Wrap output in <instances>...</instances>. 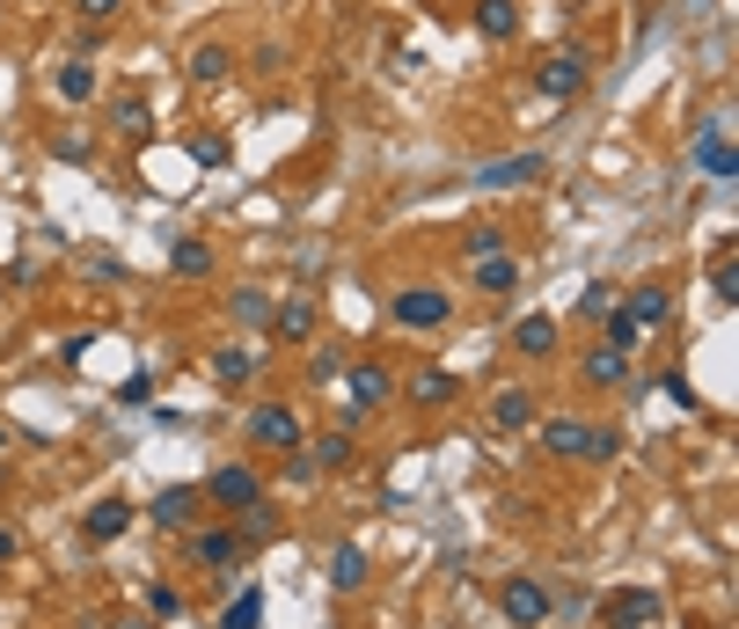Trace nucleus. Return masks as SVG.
<instances>
[{"instance_id":"nucleus-22","label":"nucleus","mask_w":739,"mask_h":629,"mask_svg":"<svg viewBox=\"0 0 739 629\" xmlns=\"http://www.w3.org/2000/svg\"><path fill=\"white\" fill-rule=\"evenodd\" d=\"M696 161H703L718 183L732 176V132H725V118H710V124H703V140H696Z\"/></svg>"},{"instance_id":"nucleus-3","label":"nucleus","mask_w":739,"mask_h":629,"mask_svg":"<svg viewBox=\"0 0 739 629\" xmlns=\"http://www.w3.org/2000/svg\"><path fill=\"white\" fill-rule=\"evenodd\" d=\"M198 498H212L220 512H242V506L264 498V469H257V461H220V469L198 483Z\"/></svg>"},{"instance_id":"nucleus-43","label":"nucleus","mask_w":739,"mask_h":629,"mask_svg":"<svg viewBox=\"0 0 739 629\" xmlns=\"http://www.w3.org/2000/svg\"><path fill=\"white\" fill-rule=\"evenodd\" d=\"M73 8H81V16H89V22H103V30H110V16H118L124 0H73Z\"/></svg>"},{"instance_id":"nucleus-30","label":"nucleus","mask_w":739,"mask_h":629,"mask_svg":"<svg viewBox=\"0 0 739 629\" xmlns=\"http://www.w3.org/2000/svg\"><path fill=\"white\" fill-rule=\"evenodd\" d=\"M476 30H483V37H512V30H520V8H512V0H476Z\"/></svg>"},{"instance_id":"nucleus-20","label":"nucleus","mask_w":739,"mask_h":629,"mask_svg":"<svg viewBox=\"0 0 739 629\" xmlns=\"http://www.w3.org/2000/svg\"><path fill=\"white\" fill-rule=\"evenodd\" d=\"M367 578H373L367 549H359V542H337V557H330V586H337V593H359Z\"/></svg>"},{"instance_id":"nucleus-24","label":"nucleus","mask_w":739,"mask_h":629,"mask_svg":"<svg viewBox=\"0 0 739 629\" xmlns=\"http://www.w3.org/2000/svg\"><path fill=\"white\" fill-rule=\"evenodd\" d=\"M191 81H198V88L234 81V52H228V44H198V52H191Z\"/></svg>"},{"instance_id":"nucleus-39","label":"nucleus","mask_w":739,"mask_h":629,"mask_svg":"<svg viewBox=\"0 0 739 629\" xmlns=\"http://www.w3.org/2000/svg\"><path fill=\"white\" fill-rule=\"evenodd\" d=\"M308 381H344V359H337V351H308Z\"/></svg>"},{"instance_id":"nucleus-2","label":"nucleus","mask_w":739,"mask_h":629,"mask_svg":"<svg viewBox=\"0 0 739 629\" xmlns=\"http://www.w3.org/2000/svg\"><path fill=\"white\" fill-rule=\"evenodd\" d=\"M242 439L257 455H300V410L293 402H257L242 418Z\"/></svg>"},{"instance_id":"nucleus-25","label":"nucleus","mask_w":739,"mask_h":629,"mask_svg":"<svg viewBox=\"0 0 739 629\" xmlns=\"http://www.w3.org/2000/svg\"><path fill=\"white\" fill-rule=\"evenodd\" d=\"M220 629H264V586H242V593L220 608Z\"/></svg>"},{"instance_id":"nucleus-10","label":"nucleus","mask_w":739,"mask_h":629,"mask_svg":"<svg viewBox=\"0 0 739 629\" xmlns=\"http://www.w3.org/2000/svg\"><path fill=\"white\" fill-rule=\"evenodd\" d=\"M542 176H549L542 154H506V161H483L476 183H483V191H520V183H542Z\"/></svg>"},{"instance_id":"nucleus-17","label":"nucleus","mask_w":739,"mask_h":629,"mask_svg":"<svg viewBox=\"0 0 739 629\" xmlns=\"http://www.w3.org/2000/svg\"><path fill=\"white\" fill-rule=\"evenodd\" d=\"M491 425H498V432H535V396H528V388H498V396H491Z\"/></svg>"},{"instance_id":"nucleus-1","label":"nucleus","mask_w":739,"mask_h":629,"mask_svg":"<svg viewBox=\"0 0 739 629\" xmlns=\"http://www.w3.org/2000/svg\"><path fill=\"white\" fill-rule=\"evenodd\" d=\"M388 322L410 330V337H432V330L455 322V293H447V286H396V293H388Z\"/></svg>"},{"instance_id":"nucleus-46","label":"nucleus","mask_w":739,"mask_h":629,"mask_svg":"<svg viewBox=\"0 0 739 629\" xmlns=\"http://www.w3.org/2000/svg\"><path fill=\"white\" fill-rule=\"evenodd\" d=\"M0 447H8V425H0Z\"/></svg>"},{"instance_id":"nucleus-38","label":"nucleus","mask_w":739,"mask_h":629,"mask_svg":"<svg viewBox=\"0 0 739 629\" xmlns=\"http://www.w3.org/2000/svg\"><path fill=\"white\" fill-rule=\"evenodd\" d=\"M622 455V425H593V447H586V461H616Z\"/></svg>"},{"instance_id":"nucleus-26","label":"nucleus","mask_w":739,"mask_h":629,"mask_svg":"<svg viewBox=\"0 0 739 629\" xmlns=\"http://www.w3.org/2000/svg\"><path fill=\"white\" fill-rule=\"evenodd\" d=\"M52 88H59V103H96V67L89 59H67Z\"/></svg>"},{"instance_id":"nucleus-12","label":"nucleus","mask_w":739,"mask_h":629,"mask_svg":"<svg viewBox=\"0 0 739 629\" xmlns=\"http://www.w3.org/2000/svg\"><path fill=\"white\" fill-rule=\"evenodd\" d=\"M403 396L418 402V410H447V402L461 396V373H455V367H418V373L403 381Z\"/></svg>"},{"instance_id":"nucleus-27","label":"nucleus","mask_w":739,"mask_h":629,"mask_svg":"<svg viewBox=\"0 0 739 629\" xmlns=\"http://www.w3.org/2000/svg\"><path fill=\"white\" fill-rule=\"evenodd\" d=\"M600 330H608L600 345H608V351H622V359H637V345H645V330H637L630 314H622V300H616L608 314H600Z\"/></svg>"},{"instance_id":"nucleus-29","label":"nucleus","mask_w":739,"mask_h":629,"mask_svg":"<svg viewBox=\"0 0 739 629\" xmlns=\"http://www.w3.org/2000/svg\"><path fill=\"white\" fill-rule=\"evenodd\" d=\"M169 271H177V279H206V271H212V242H198V234H183V242L169 249Z\"/></svg>"},{"instance_id":"nucleus-41","label":"nucleus","mask_w":739,"mask_h":629,"mask_svg":"<svg viewBox=\"0 0 739 629\" xmlns=\"http://www.w3.org/2000/svg\"><path fill=\"white\" fill-rule=\"evenodd\" d=\"M191 161H206V169H212V161H228V140H212V132H198V140H191Z\"/></svg>"},{"instance_id":"nucleus-44","label":"nucleus","mask_w":739,"mask_h":629,"mask_svg":"<svg viewBox=\"0 0 739 629\" xmlns=\"http://www.w3.org/2000/svg\"><path fill=\"white\" fill-rule=\"evenodd\" d=\"M16 549H22V542H16V527H0V563L16 557Z\"/></svg>"},{"instance_id":"nucleus-34","label":"nucleus","mask_w":739,"mask_h":629,"mask_svg":"<svg viewBox=\"0 0 739 629\" xmlns=\"http://www.w3.org/2000/svg\"><path fill=\"white\" fill-rule=\"evenodd\" d=\"M344 461H352V432L337 425V432H322V439H316V469H344Z\"/></svg>"},{"instance_id":"nucleus-28","label":"nucleus","mask_w":739,"mask_h":629,"mask_svg":"<svg viewBox=\"0 0 739 629\" xmlns=\"http://www.w3.org/2000/svg\"><path fill=\"white\" fill-rule=\"evenodd\" d=\"M506 249H512V234L498 228V220H476V228L461 234V257H469V263L476 257H506Z\"/></svg>"},{"instance_id":"nucleus-5","label":"nucleus","mask_w":739,"mask_h":629,"mask_svg":"<svg viewBox=\"0 0 739 629\" xmlns=\"http://www.w3.org/2000/svg\"><path fill=\"white\" fill-rule=\"evenodd\" d=\"M667 615V600L651 593V586H616V593H600V622L608 629H651Z\"/></svg>"},{"instance_id":"nucleus-21","label":"nucleus","mask_w":739,"mask_h":629,"mask_svg":"<svg viewBox=\"0 0 739 629\" xmlns=\"http://www.w3.org/2000/svg\"><path fill=\"white\" fill-rule=\"evenodd\" d=\"M124 527H132V506H124V498H103V506H89L81 535H89V542H118Z\"/></svg>"},{"instance_id":"nucleus-33","label":"nucleus","mask_w":739,"mask_h":629,"mask_svg":"<svg viewBox=\"0 0 739 629\" xmlns=\"http://www.w3.org/2000/svg\"><path fill=\"white\" fill-rule=\"evenodd\" d=\"M110 124H118L124 140H147V103L140 96H118V103H110Z\"/></svg>"},{"instance_id":"nucleus-16","label":"nucleus","mask_w":739,"mask_h":629,"mask_svg":"<svg viewBox=\"0 0 739 629\" xmlns=\"http://www.w3.org/2000/svg\"><path fill=\"white\" fill-rule=\"evenodd\" d=\"M512 351H520V359H549V351H557V314H520V322H512Z\"/></svg>"},{"instance_id":"nucleus-23","label":"nucleus","mask_w":739,"mask_h":629,"mask_svg":"<svg viewBox=\"0 0 739 629\" xmlns=\"http://www.w3.org/2000/svg\"><path fill=\"white\" fill-rule=\"evenodd\" d=\"M271 308H279V300H271L264 286H234V293H228V314L242 322V330H264V322H271Z\"/></svg>"},{"instance_id":"nucleus-14","label":"nucleus","mask_w":739,"mask_h":629,"mask_svg":"<svg viewBox=\"0 0 739 629\" xmlns=\"http://www.w3.org/2000/svg\"><path fill=\"white\" fill-rule=\"evenodd\" d=\"M344 388H352L359 410H381V402L396 396V373H388L381 359H359V367H344Z\"/></svg>"},{"instance_id":"nucleus-31","label":"nucleus","mask_w":739,"mask_h":629,"mask_svg":"<svg viewBox=\"0 0 739 629\" xmlns=\"http://www.w3.org/2000/svg\"><path fill=\"white\" fill-rule=\"evenodd\" d=\"M234 535H242V549L249 542H271V535H279V506H264V498L242 506V527H234Z\"/></svg>"},{"instance_id":"nucleus-37","label":"nucleus","mask_w":739,"mask_h":629,"mask_svg":"<svg viewBox=\"0 0 739 629\" xmlns=\"http://www.w3.org/2000/svg\"><path fill=\"white\" fill-rule=\"evenodd\" d=\"M710 286H718V300L732 308L739 300V271H732V249H718V263H710Z\"/></svg>"},{"instance_id":"nucleus-13","label":"nucleus","mask_w":739,"mask_h":629,"mask_svg":"<svg viewBox=\"0 0 739 629\" xmlns=\"http://www.w3.org/2000/svg\"><path fill=\"white\" fill-rule=\"evenodd\" d=\"M264 373V351L257 345H220L212 351V388H249Z\"/></svg>"},{"instance_id":"nucleus-15","label":"nucleus","mask_w":739,"mask_h":629,"mask_svg":"<svg viewBox=\"0 0 739 629\" xmlns=\"http://www.w3.org/2000/svg\"><path fill=\"white\" fill-rule=\"evenodd\" d=\"M469 286H476V293H491V300L520 293V263H512V249H506V257H476L469 263Z\"/></svg>"},{"instance_id":"nucleus-40","label":"nucleus","mask_w":739,"mask_h":629,"mask_svg":"<svg viewBox=\"0 0 739 629\" xmlns=\"http://www.w3.org/2000/svg\"><path fill=\"white\" fill-rule=\"evenodd\" d=\"M103 44H110V30H96V22H89V30H73V59H96Z\"/></svg>"},{"instance_id":"nucleus-42","label":"nucleus","mask_w":739,"mask_h":629,"mask_svg":"<svg viewBox=\"0 0 739 629\" xmlns=\"http://www.w3.org/2000/svg\"><path fill=\"white\" fill-rule=\"evenodd\" d=\"M154 396V373H124V388H118V402H147Z\"/></svg>"},{"instance_id":"nucleus-11","label":"nucleus","mask_w":739,"mask_h":629,"mask_svg":"<svg viewBox=\"0 0 739 629\" xmlns=\"http://www.w3.org/2000/svg\"><path fill=\"white\" fill-rule=\"evenodd\" d=\"M622 314H630L637 330H659V322H673V286H659V279L630 286V293H622Z\"/></svg>"},{"instance_id":"nucleus-32","label":"nucleus","mask_w":739,"mask_h":629,"mask_svg":"<svg viewBox=\"0 0 739 629\" xmlns=\"http://www.w3.org/2000/svg\"><path fill=\"white\" fill-rule=\"evenodd\" d=\"M616 286H608V279H593V286H586V293H579V308H571V322H600V314H608V308H616Z\"/></svg>"},{"instance_id":"nucleus-4","label":"nucleus","mask_w":739,"mask_h":629,"mask_svg":"<svg viewBox=\"0 0 739 629\" xmlns=\"http://www.w3.org/2000/svg\"><path fill=\"white\" fill-rule=\"evenodd\" d=\"M498 615H506L512 629H542L549 615H557V593H549L542 578L520 571V578H506V586H498Z\"/></svg>"},{"instance_id":"nucleus-7","label":"nucleus","mask_w":739,"mask_h":629,"mask_svg":"<svg viewBox=\"0 0 739 629\" xmlns=\"http://www.w3.org/2000/svg\"><path fill=\"white\" fill-rule=\"evenodd\" d=\"M198 506H206V498H198L191 483H169V490H154V498H147V520H154L161 535H191V527H198Z\"/></svg>"},{"instance_id":"nucleus-8","label":"nucleus","mask_w":739,"mask_h":629,"mask_svg":"<svg viewBox=\"0 0 739 629\" xmlns=\"http://www.w3.org/2000/svg\"><path fill=\"white\" fill-rule=\"evenodd\" d=\"M249 549L234 527H191V563H206V571H234Z\"/></svg>"},{"instance_id":"nucleus-36","label":"nucleus","mask_w":739,"mask_h":629,"mask_svg":"<svg viewBox=\"0 0 739 629\" xmlns=\"http://www.w3.org/2000/svg\"><path fill=\"white\" fill-rule=\"evenodd\" d=\"M147 615H154V622H177L183 593H177V586H147Z\"/></svg>"},{"instance_id":"nucleus-19","label":"nucleus","mask_w":739,"mask_h":629,"mask_svg":"<svg viewBox=\"0 0 739 629\" xmlns=\"http://www.w3.org/2000/svg\"><path fill=\"white\" fill-rule=\"evenodd\" d=\"M586 388H630V359H622V351H608V345H593L586 351Z\"/></svg>"},{"instance_id":"nucleus-18","label":"nucleus","mask_w":739,"mask_h":629,"mask_svg":"<svg viewBox=\"0 0 739 629\" xmlns=\"http://www.w3.org/2000/svg\"><path fill=\"white\" fill-rule=\"evenodd\" d=\"M264 330H279L286 345H308V337H316V300H279Z\"/></svg>"},{"instance_id":"nucleus-9","label":"nucleus","mask_w":739,"mask_h":629,"mask_svg":"<svg viewBox=\"0 0 739 629\" xmlns=\"http://www.w3.org/2000/svg\"><path fill=\"white\" fill-rule=\"evenodd\" d=\"M535 439H542V455H579L586 461V447H593V418H535Z\"/></svg>"},{"instance_id":"nucleus-45","label":"nucleus","mask_w":739,"mask_h":629,"mask_svg":"<svg viewBox=\"0 0 739 629\" xmlns=\"http://www.w3.org/2000/svg\"><path fill=\"white\" fill-rule=\"evenodd\" d=\"M118 629H147V622H118Z\"/></svg>"},{"instance_id":"nucleus-35","label":"nucleus","mask_w":739,"mask_h":629,"mask_svg":"<svg viewBox=\"0 0 739 629\" xmlns=\"http://www.w3.org/2000/svg\"><path fill=\"white\" fill-rule=\"evenodd\" d=\"M52 154L67 161V169H89V161H96V140H89V132H59V140H52Z\"/></svg>"},{"instance_id":"nucleus-6","label":"nucleus","mask_w":739,"mask_h":629,"mask_svg":"<svg viewBox=\"0 0 739 629\" xmlns=\"http://www.w3.org/2000/svg\"><path fill=\"white\" fill-rule=\"evenodd\" d=\"M586 81H593V59H586V52H549L542 67H535V88H542L549 103H571V96H586Z\"/></svg>"}]
</instances>
